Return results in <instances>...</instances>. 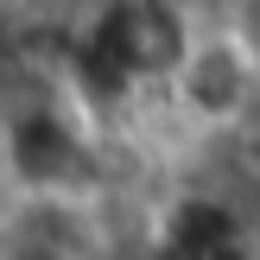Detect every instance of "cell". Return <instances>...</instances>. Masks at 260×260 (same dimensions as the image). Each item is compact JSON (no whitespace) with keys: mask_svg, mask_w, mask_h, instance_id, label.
<instances>
[{"mask_svg":"<svg viewBox=\"0 0 260 260\" xmlns=\"http://www.w3.org/2000/svg\"><path fill=\"white\" fill-rule=\"evenodd\" d=\"M172 108L190 127L241 134L260 114V38L241 25H203L184 70L172 76Z\"/></svg>","mask_w":260,"mask_h":260,"instance_id":"6da1fadb","label":"cell"},{"mask_svg":"<svg viewBox=\"0 0 260 260\" xmlns=\"http://www.w3.org/2000/svg\"><path fill=\"white\" fill-rule=\"evenodd\" d=\"M7 172L38 203H76L102 178V159L89 146V134L76 127V114L38 95V102H19L7 121Z\"/></svg>","mask_w":260,"mask_h":260,"instance_id":"7a4b0ae2","label":"cell"},{"mask_svg":"<svg viewBox=\"0 0 260 260\" xmlns=\"http://www.w3.org/2000/svg\"><path fill=\"white\" fill-rule=\"evenodd\" d=\"M210 260H254V254H248V241H235V248H222V254H210Z\"/></svg>","mask_w":260,"mask_h":260,"instance_id":"3957f363","label":"cell"}]
</instances>
